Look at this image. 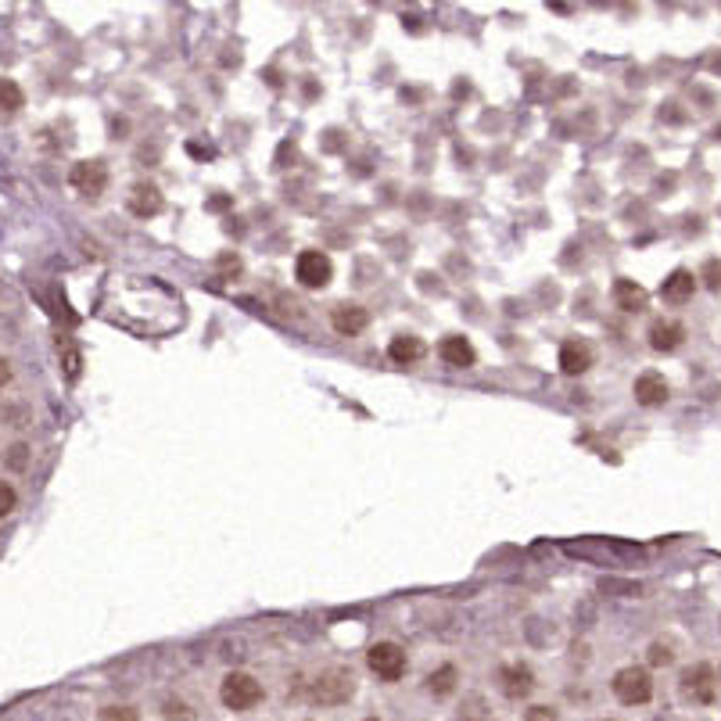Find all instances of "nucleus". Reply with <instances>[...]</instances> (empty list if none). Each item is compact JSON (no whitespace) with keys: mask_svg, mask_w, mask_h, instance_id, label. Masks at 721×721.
I'll return each instance as SVG.
<instances>
[{"mask_svg":"<svg viewBox=\"0 0 721 721\" xmlns=\"http://www.w3.org/2000/svg\"><path fill=\"white\" fill-rule=\"evenodd\" d=\"M352 692H356V675L348 667H327L309 689L313 703H320V707H341L352 700Z\"/></svg>","mask_w":721,"mask_h":721,"instance_id":"nucleus-1","label":"nucleus"},{"mask_svg":"<svg viewBox=\"0 0 721 721\" xmlns=\"http://www.w3.org/2000/svg\"><path fill=\"white\" fill-rule=\"evenodd\" d=\"M219 700L226 710H252L263 700V685L245 671H230L219 685Z\"/></svg>","mask_w":721,"mask_h":721,"instance_id":"nucleus-2","label":"nucleus"},{"mask_svg":"<svg viewBox=\"0 0 721 721\" xmlns=\"http://www.w3.org/2000/svg\"><path fill=\"white\" fill-rule=\"evenodd\" d=\"M295 281H298L306 291H323V288L334 281V263H331V256H327V252H316V248L298 252V259H295Z\"/></svg>","mask_w":721,"mask_h":721,"instance_id":"nucleus-3","label":"nucleus"},{"mask_svg":"<svg viewBox=\"0 0 721 721\" xmlns=\"http://www.w3.org/2000/svg\"><path fill=\"white\" fill-rule=\"evenodd\" d=\"M366 664H370V671H373L381 682H398V678L406 675V667H409L406 650H402L398 642H373V646L366 650Z\"/></svg>","mask_w":721,"mask_h":721,"instance_id":"nucleus-4","label":"nucleus"},{"mask_svg":"<svg viewBox=\"0 0 721 721\" xmlns=\"http://www.w3.org/2000/svg\"><path fill=\"white\" fill-rule=\"evenodd\" d=\"M614 696L625 703V707H639V703H650L653 696V678L646 667H621L614 675Z\"/></svg>","mask_w":721,"mask_h":721,"instance_id":"nucleus-5","label":"nucleus"},{"mask_svg":"<svg viewBox=\"0 0 721 721\" xmlns=\"http://www.w3.org/2000/svg\"><path fill=\"white\" fill-rule=\"evenodd\" d=\"M678 689H682V696H685L689 703L707 707V703H714V700H717V675H714V667H710V664H692V667H685V671H682Z\"/></svg>","mask_w":721,"mask_h":721,"instance_id":"nucleus-6","label":"nucleus"},{"mask_svg":"<svg viewBox=\"0 0 721 721\" xmlns=\"http://www.w3.org/2000/svg\"><path fill=\"white\" fill-rule=\"evenodd\" d=\"M69 183L76 194L83 197H101L108 190V165L101 158H87V162H76L72 172H69Z\"/></svg>","mask_w":721,"mask_h":721,"instance_id":"nucleus-7","label":"nucleus"},{"mask_svg":"<svg viewBox=\"0 0 721 721\" xmlns=\"http://www.w3.org/2000/svg\"><path fill=\"white\" fill-rule=\"evenodd\" d=\"M162 190L155 187V183H147V180H140V183H133L130 187V194H126V208L137 215V219H155L158 212H162Z\"/></svg>","mask_w":721,"mask_h":721,"instance_id":"nucleus-8","label":"nucleus"},{"mask_svg":"<svg viewBox=\"0 0 721 721\" xmlns=\"http://www.w3.org/2000/svg\"><path fill=\"white\" fill-rule=\"evenodd\" d=\"M331 327L341 338H356V334H363L370 327V313L363 306H356V302H341V306L331 309Z\"/></svg>","mask_w":721,"mask_h":721,"instance_id":"nucleus-9","label":"nucleus"},{"mask_svg":"<svg viewBox=\"0 0 721 721\" xmlns=\"http://www.w3.org/2000/svg\"><path fill=\"white\" fill-rule=\"evenodd\" d=\"M646 338H650V348L653 352H675V348H682V341H685V327L678 323V320H653L650 323V331H646Z\"/></svg>","mask_w":721,"mask_h":721,"instance_id":"nucleus-10","label":"nucleus"},{"mask_svg":"<svg viewBox=\"0 0 721 721\" xmlns=\"http://www.w3.org/2000/svg\"><path fill=\"white\" fill-rule=\"evenodd\" d=\"M438 356H441V363L452 366V370H470V366L477 363V352H474V345H470L463 334H449V338H441Z\"/></svg>","mask_w":721,"mask_h":721,"instance_id":"nucleus-11","label":"nucleus"},{"mask_svg":"<svg viewBox=\"0 0 721 721\" xmlns=\"http://www.w3.org/2000/svg\"><path fill=\"white\" fill-rule=\"evenodd\" d=\"M592 345L589 341H582V338H571V341H564L560 345V370L567 373V377H582L589 366H592Z\"/></svg>","mask_w":721,"mask_h":721,"instance_id":"nucleus-12","label":"nucleus"},{"mask_svg":"<svg viewBox=\"0 0 721 721\" xmlns=\"http://www.w3.org/2000/svg\"><path fill=\"white\" fill-rule=\"evenodd\" d=\"M632 395H635V402L639 406H646V409H657V406H664L667 402V395H671V388H667V381L660 377V373H642L639 381H635V388H632Z\"/></svg>","mask_w":721,"mask_h":721,"instance_id":"nucleus-13","label":"nucleus"},{"mask_svg":"<svg viewBox=\"0 0 721 721\" xmlns=\"http://www.w3.org/2000/svg\"><path fill=\"white\" fill-rule=\"evenodd\" d=\"M499 689H503L507 700H524V696L535 689V675H532V667H524V664H510V667H503V671H499Z\"/></svg>","mask_w":721,"mask_h":721,"instance_id":"nucleus-14","label":"nucleus"},{"mask_svg":"<svg viewBox=\"0 0 721 721\" xmlns=\"http://www.w3.org/2000/svg\"><path fill=\"white\" fill-rule=\"evenodd\" d=\"M423 356H427V345H423V338H416V334H398V338H391V345H388V359L398 363V366H413V363H420Z\"/></svg>","mask_w":721,"mask_h":721,"instance_id":"nucleus-15","label":"nucleus"},{"mask_svg":"<svg viewBox=\"0 0 721 721\" xmlns=\"http://www.w3.org/2000/svg\"><path fill=\"white\" fill-rule=\"evenodd\" d=\"M696 281H700V277H692L689 270H675V273H671V277L660 284V298H664V302H671V306H682V302H689V298H692Z\"/></svg>","mask_w":721,"mask_h":721,"instance_id":"nucleus-16","label":"nucleus"},{"mask_svg":"<svg viewBox=\"0 0 721 721\" xmlns=\"http://www.w3.org/2000/svg\"><path fill=\"white\" fill-rule=\"evenodd\" d=\"M614 298H617V306L625 309V313H642L646 309V291L635 284V281H617L614 284Z\"/></svg>","mask_w":721,"mask_h":721,"instance_id":"nucleus-17","label":"nucleus"},{"mask_svg":"<svg viewBox=\"0 0 721 721\" xmlns=\"http://www.w3.org/2000/svg\"><path fill=\"white\" fill-rule=\"evenodd\" d=\"M456 682H459V671H456L452 664H441L438 671L427 675V689H431L434 696H449V692H456Z\"/></svg>","mask_w":721,"mask_h":721,"instance_id":"nucleus-18","label":"nucleus"},{"mask_svg":"<svg viewBox=\"0 0 721 721\" xmlns=\"http://www.w3.org/2000/svg\"><path fill=\"white\" fill-rule=\"evenodd\" d=\"M22 105H26L22 87L15 80H8V76H0V112H19Z\"/></svg>","mask_w":721,"mask_h":721,"instance_id":"nucleus-19","label":"nucleus"},{"mask_svg":"<svg viewBox=\"0 0 721 721\" xmlns=\"http://www.w3.org/2000/svg\"><path fill=\"white\" fill-rule=\"evenodd\" d=\"M700 281H703V288L721 291V259H707L703 270H700Z\"/></svg>","mask_w":721,"mask_h":721,"instance_id":"nucleus-20","label":"nucleus"},{"mask_svg":"<svg viewBox=\"0 0 721 721\" xmlns=\"http://www.w3.org/2000/svg\"><path fill=\"white\" fill-rule=\"evenodd\" d=\"M15 507H19V492L8 485V481H0V521H4Z\"/></svg>","mask_w":721,"mask_h":721,"instance_id":"nucleus-21","label":"nucleus"},{"mask_svg":"<svg viewBox=\"0 0 721 721\" xmlns=\"http://www.w3.org/2000/svg\"><path fill=\"white\" fill-rule=\"evenodd\" d=\"M162 714H165V721H190V717H194V710H190L187 703H172V700L165 703Z\"/></svg>","mask_w":721,"mask_h":721,"instance_id":"nucleus-22","label":"nucleus"},{"mask_svg":"<svg viewBox=\"0 0 721 721\" xmlns=\"http://www.w3.org/2000/svg\"><path fill=\"white\" fill-rule=\"evenodd\" d=\"M524 721H560V714L553 707H546V703H535V707H528Z\"/></svg>","mask_w":721,"mask_h":721,"instance_id":"nucleus-23","label":"nucleus"},{"mask_svg":"<svg viewBox=\"0 0 721 721\" xmlns=\"http://www.w3.org/2000/svg\"><path fill=\"white\" fill-rule=\"evenodd\" d=\"M101 721H137V714H133V707H105Z\"/></svg>","mask_w":721,"mask_h":721,"instance_id":"nucleus-24","label":"nucleus"},{"mask_svg":"<svg viewBox=\"0 0 721 721\" xmlns=\"http://www.w3.org/2000/svg\"><path fill=\"white\" fill-rule=\"evenodd\" d=\"M219 273H222V277H237V273H240V256L226 252V256L219 259Z\"/></svg>","mask_w":721,"mask_h":721,"instance_id":"nucleus-25","label":"nucleus"},{"mask_svg":"<svg viewBox=\"0 0 721 721\" xmlns=\"http://www.w3.org/2000/svg\"><path fill=\"white\" fill-rule=\"evenodd\" d=\"M650 664H653V667L671 664V650H667V646H660V642H657V646H650Z\"/></svg>","mask_w":721,"mask_h":721,"instance_id":"nucleus-26","label":"nucleus"},{"mask_svg":"<svg viewBox=\"0 0 721 721\" xmlns=\"http://www.w3.org/2000/svg\"><path fill=\"white\" fill-rule=\"evenodd\" d=\"M65 373H69V381H76L80 377V352H65Z\"/></svg>","mask_w":721,"mask_h":721,"instance_id":"nucleus-27","label":"nucleus"},{"mask_svg":"<svg viewBox=\"0 0 721 721\" xmlns=\"http://www.w3.org/2000/svg\"><path fill=\"white\" fill-rule=\"evenodd\" d=\"M8 381H12V363H8L4 356H0V391L8 388Z\"/></svg>","mask_w":721,"mask_h":721,"instance_id":"nucleus-28","label":"nucleus"},{"mask_svg":"<svg viewBox=\"0 0 721 721\" xmlns=\"http://www.w3.org/2000/svg\"><path fill=\"white\" fill-rule=\"evenodd\" d=\"M8 459H12V466H26V445H15Z\"/></svg>","mask_w":721,"mask_h":721,"instance_id":"nucleus-29","label":"nucleus"},{"mask_svg":"<svg viewBox=\"0 0 721 721\" xmlns=\"http://www.w3.org/2000/svg\"><path fill=\"white\" fill-rule=\"evenodd\" d=\"M366 721H377V717H366Z\"/></svg>","mask_w":721,"mask_h":721,"instance_id":"nucleus-30","label":"nucleus"}]
</instances>
